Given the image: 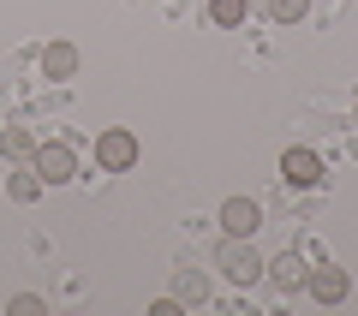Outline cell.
Wrapping results in <instances>:
<instances>
[{
    "mask_svg": "<svg viewBox=\"0 0 358 316\" xmlns=\"http://www.w3.org/2000/svg\"><path fill=\"white\" fill-rule=\"evenodd\" d=\"M0 155H6V161H30V155H36V131L30 126H6L0 131Z\"/></svg>",
    "mask_w": 358,
    "mask_h": 316,
    "instance_id": "cell-9",
    "label": "cell"
},
{
    "mask_svg": "<svg viewBox=\"0 0 358 316\" xmlns=\"http://www.w3.org/2000/svg\"><path fill=\"white\" fill-rule=\"evenodd\" d=\"M281 179H287V185H299V191L322 185V155H317V150H305V143H293V150L281 155Z\"/></svg>",
    "mask_w": 358,
    "mask_h": 316,
    "instance_id": "cell-4",
    "label": "cell"
},
{
    "mask_svg": "<svg viewBox=\"0 0 358 316\" xmlns=\"http://www.w3.org/2000/svg\"><path fill=\"white\" fill-rule=\"evenodd\" d=\"M42 78H54V84L78 78V48L72 42H48V48H42Z\"/></svg>",
    "mask_w": 358,
    "mask_h": 316,
    "instance_id": "cell-8",
    "label": "cell"
},
{
    "mask_svg": "<svg viewBox=\"0 0 358 316\" xmlns=\"http://www.w3.org/2000/svg\"><path fill=\"white\" fill-rule=\"evenodd\" d=\"M263 275L275 280V287H281V292H305V275H310V263H305V257H299V251H281V257H275V263H263Z\"/></svg>",
    "mask_w": 358,
    "mask_h": 316,
    "instance_id": "cell-7",
    "label": "cell"
},
{
    "mask_svg": "<svg viewBox=\"0 0 358 316\" xmlns=\"http://www.w3.org/2000/svg\"><path fill=\"white\" fill-rule=\"evenodd\" d=\"M6 310H13V316H42V310H48V304H42L36 292H18V299L6 304Z\"/></svg>",
    "mask_w": 358,
    "mask_h": 316,
    "instance_id": "cell-14",
    "label": "cell"
},
{
    "mask_svg": "<svg viewBox=\"0 0 358 316\" xmlns=\"http://www.w3.org/2000/svg\"><path fill=\"white\" fill-rule=\"evenodd\" d=\"M215 268L233 280V287H251V280H263V257H257V245H251V239H221Z\"/></svg>",
    "mask_w": 358,
    "mask_h": 316,
    "instance_id": "cell-2",
    "label": "cell"
},
{
    "mask_svg": "<svg viewBox=\"0 0 358 316\" xmlns=\"http://www.w3.org/2000/svg\"><path fill=\"white\" fill-rule=\"evenodd\" d=\"M305 292L317 304H341L346 292H352V275H346L341 263H322V268H310V275H305Z\"/></svg>",
    "mask_w": 358,
    "mask_h": 316,
    "instance_id": "cell-5",
    "label": "cell"
},
{
    "mask_svg": "<svg viewBox=\"0 0 358 316\" xmlns=\"http://www.w3.org/2000/svg\"><path fill=\"white\" fill-rule=\"evenodd\" d=\"M245 13H251V0H209V24H221V30H239Z\"/></svg>",
    "mask_w": 358,
    "mask_h": 316,
    "instance_id": "cell-12",
    "label": "cell"
},
{
    "mask_svg": "<svg viewBox=\"0 0 358 316\" xmlns=\"http://www.w3.org/2000/svg\"><path fill=\"white\" fill-rule=\"evenodd\" d=\"M30 167L42 173V185H66V179H78V155H72V143H36V155H30Z\"/></svg>",
    "mask_w": 358,
    "mask_h": 316,
    "instance_id": "cell-3",
    "label": "cell"
},
{
    "mask_svg": "<svg viewBox=\"0 0 358 316\" xmlns=\"http://www.w3.org/2000/svg\"><path fill=\"white\" fill-rule=\"evenodd\" d=\"M42 191H48V185H42V173H36V167H24V173H13V179H6V197H13V203H36Z\"/></svg>",
    "mask_w": 358,
    "mask_h": 316,
    "instance_id": "cell-11",
    "label": "cell"
},
{
    "mask_svg": "<svg viewBox=\"0 0 358 316\" xmlns=\"http://www.w3.org/2000/svg\"><path fill=\"white\" fill-rule=\"evenodd\" d=\"M268 13L281 18V24H299V18L310 13V0H268Z\"/></svg>",
    "mask_w": 358,
    "mask_h": 316,
    "instance_id": "cell-13",
    "label": "cell"
},
{
    "mask_svg": "<svg viewBox=\"0 0 358 316\" xmlns=\"http://www.w3.org/2000/svg\"><path fill=\"white\" fill-rule=\"evenodd\" d=\"M138 161H143V143H138V131H131V126L96 131V167H102V173H131Z\"/></svg>",
    "mask_w": 358,
    "mask_h": 316,
    "instance_id": "cell-1",
    "label": "cell"
},
{
    "mask_svg": "<svg viewBox=\"0 0 358 316\" xmlns=\"http://www.w3.org/2000/svg\"><path fill=\"white\" fill-rule=\"evenodd\" d=\"M179 310H185V304H179L173 292H167V299H155V304H150V316H179Z\"/></svg>",
    "mask_w": 358,
    "mask_h": 316,
    "instance_id": "cell-15",
    "label": "cell"
},
{
    "mask_svg": "<svg viewBox=\"0 0 358 316\" xmlns=\"http://www.w3.org/2000/svg\"><path fill=\"white\" fill-rule=\"evenodd\" d=\"M173 299H179V304H203V299H209V275H197V268H179Z\"/></svg>",
    "mask_w": 358,
    "mask_h": 316,
    "instance_id": "cell-10",
    "label": "cell"
},
{
    "mask_svg": "<svg viewBox=\"0 0 358 316\" xmlns=\"http://www.w3.org/2000/svg\"><path fill=\"white\" fill-rule=\"evenodd\" d=\"M257 227H263L257 197H227V203H221V233H227V239H251Z\"/></svg>",
    "mask_w": 358,
    "mask_h": 316,
    "instance_id": "cell-6",
    "label": "cell"
}]
</instances>
